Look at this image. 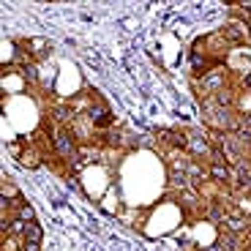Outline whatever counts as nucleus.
<instances>
[{"label": "nucleus", "instance_id": "obj_1", "mask_svg": "<svg viewBox=\"0 0 251 251\" xmlns=\"http://www.w3.org/2000/svg\"><path fill=\"white\" fill-rule=\"evenodd\" d=\"M224 232H232V235H249L251 232V219L243 213H229L224 219Z\"/></svg>", "mask_w": 251, "mask_h": 251}, {"label": "nucleus", "instance_id": "obj_2", "mask_svg": "<svg viewBox=\"0 0 251 251\" xmlns=\"http://www.w3.org/2000/svg\"><path fill=\"white\" fill-rule=\"evenodd\" d=\"M221 36H224V41H229V44H243L246 38H249V27H246V22H226L224 30H221Z\"/></svg>", "mask_w": 251, "mask_h": 251}, {"label": "nucleus", "instance_id": "obj_3", "mask_svg": "<svg viewBox=\"0 0 251 251\" xmlns=\"http://www.w3.org/2000/svg\"><path fill=\"white\" fill-rule=\"evenodd\" d=\"M55 148L60 156H74L76 153V139L74 134L69 131V128H60V131L55 134Z\"/></svg>", "mask_w": 251, "mask_h": 251}, {"label": "nucleus", "instance_id": "obj_4", "mask_svg": "<svg viewBox=\"0 0 251 251\" xmlns=\"http://www.w3.org/2000/svg\"><path fill=\"white\" fill-rule=\"evenodd\" d=\"M188 151L194 153V156H213V148H210V142H207L202 134H197V131L188 134Z\"/></svg>", "mask_w": 251, "mask_h": 251}, {"label": "nucleus", "instance_id": "obj_5", "mask_svg": "<svg viewBox=\"0 0 251 251\" xmlns=\"http://www.w3.org/2000/svg\"><path fill=\"white\" fill-rule=\"evenodd\" d=\"M207 175L213 177L216 183H229V180H232V167H229L226 161H210Z\"/></svg>", "mask_w": 251, "mask_h": 251}, {"label": "nucleus", "instance_id": "obj_6", "mask_svg": "<svg viewBox=\"0 0 251 251\" xmlns=\"http://www.w3.org/2000/svg\"><path fill=\"white\" fill-rule=\"evenodd\" d=\"M219 249H221V251H243L246 246H243V238H240V235L224 232V235L219 238Z\"/></svg>", "mask_w": 251, "mask_h": 251}, {"label": "nucleus", "instance_id": "obj_7", "mask_svg": "<svg viewBox=\"0 0 251 251\" xmlns=\"http://www.w3.org/2000/svg\"><path fill=\"white\" fill-rule=\"evenodd\" d=\"M226 210H224V202H219V200H213L210 202V207H207V219L210 221H216V224H224V219H226Z\"/></svg>", "mask_w": 251, "mask_h": 251}, {"label": "nucleus", "instance_id": "obj_8", "mask_svg": "<svg viewBox=\"0 0 251 251\" xmlns=\"http://www.w3.org/2000/svg\"><path fill=\"white\" fill-rule=\"evenodd\" d=\"M90 120H93L96 126H109V109L104 107V104H99V107H90Z\"/></svg>", "mask_w": 251, "mask_h": 251}, {"label": "nucleus", "instance_id": "obj_9", "mask_svg": "<svg viewBox=\"0 0 251 251\" xmlns=\"http://www.w3.org/2000/svg\"><path fill=\"white\" fill-rule=\"evenodd\" d=\"M41 238H44V229L36 224V221H30L25 229V243H41Z\"/></svg>", "mask_w": 251, "mask_h": 251}, {"label": "nucleus", "instance_id": "obj_10", "mask_svg": "<svg viewBox=\"0 0 251 251\" xmlns=\"http://www.w3.org/2000/svg\"><path fill=\"white\" fill-rule=\"evenodd\" d=\"M202 88H205V90H216V93H219V90L224 88V71H219V74L202 79Z\"/></svg>", "mask_w": 251, "mask_h": 251}, {"label": "nucleus", "instance_id": "obj_11", "mask_svg": "<svg viewBox=\"0 0 251 251\" xmlns=\"http://www.w3.org/2000/svg\"><path fill=\"white\" fill-rule=\"evenodd\" d=\"M232 104H235V96L229 93V90H224V88H221L219 93H216V107H224V109H229Z\"/></svg>", "mask_w": 251, "mask_h": 251}, {"label": "nucleus", "instance_id": "obj_12", "mask_svg": "<svg viewBox=\"0 0 251 251\" xmlns=\"http://www.w3.org/2000/svg\"><path fill=\"white\" fill-rule=\"evenodd\" d=\"M25 229H27V221H22V219L8 221V235H22V238H25Z\"/></svg>", "mask_w": 251, "mask_h": 251}, {"label": "nucleus", "instance_id": "obj_13", "mask_svg": "<svg viewBox=\"0 0 251 251\" xmlns=\"http://www.w3.org/2000/svg\"><path fill=\"white\" fill-rule=\"evenodd\" d=\"M17 219H22V221H27V224H30V221H33V207L30 205H19L17 207Z\"/></svg>", "mask_w": 251, "mask_h": 251}, {"label": "nucleus", "instance_id": "obj_14", "mask_svg": "<svg viewBox=\"0 0 251 251\" xmlns=\"http://www.w3.org/2000/svg\"><path fill=\"white\" fill-rule=\"evenodd\" d=\"M6 197H14V200L19 202V191H17V186H11V183H3V200H6Z\"/></svg>", "mask_w": 251, "mask_h": 251}, {"label": "nucleus", "instance_id": "obj_15", "mask_svg": "<svg viewBox=\"0 0 251 251\" xmlns=\"http://www.w3.org/2000/svg\"><path fill=\"white\" fill-rule=\"evenodd\" d=\"M22 76L27 82H38V74H36V66H22Z\"/></svg>", "mask_w": 251, "mask_h": 251}, {"label": "nucleus", "instance_id": "obj_16", "mask_svg": "<svg viewBox=\"0 0 251 251\" xmlns=\"http://www.w3.org/2000/svg\"><path fill=\"white\" fill-rule=\"evenodd\" d=\"M22 251H41V243H25Z\"/></svg>", "mask_w": 251, "mask_h": 251}]
</instances>
